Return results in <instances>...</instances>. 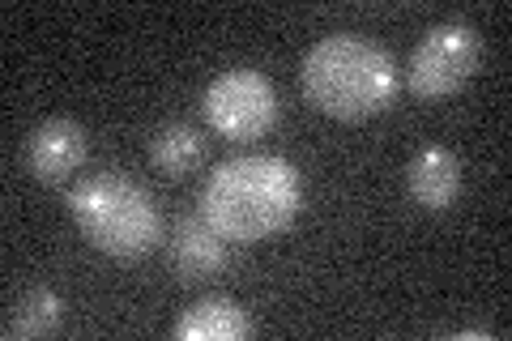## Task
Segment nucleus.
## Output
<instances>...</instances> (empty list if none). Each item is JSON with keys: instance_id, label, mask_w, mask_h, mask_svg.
<instances>
[{"instance_id": "f257e3e1", "label": "nucleus", "mask_w": 512, "mask_h": 341, "mask_svg": "<svg viewBox=\"0 0 512 341\" xmlns=\"http://www.w3.org/2000/svg\"><path fill=\"white\" fill-rule=\"evenodd\" d=\"M303 201L299 171L274 154H244L210 171L201 188V214L222 239L261 243L295 222Z\"/></svg>"}, {"instance_id": "423d86ee", "label": "nucleus", "mask_w": 512, "mask_h": 341, "mask_svg": "<svg viewBox=\"0 0 512 341\" xmlns=\"http://www.w3.org/2000/svg\"><path fill=\"white\" fill-rule=\"evenodd\" d=\"M231 239H222L210 222H205V214H184L180 222H175L171 231V269L175 278L188 282V286H201V282H214L222 269H227L231 252H227Z\"/></svg>"}, {"instance_id": "9d476101", "label": "nucleus", "mask_w": 512, "mask_h": 341, "mask_svg": "<svg viewBox=\"0 0 512 341\" xmlns=\"http://www.w3.org/2000/svg\"><path fill=\"white\" fill-rule=\"evenodd\" d=\"M64 324V303L56 290L47 286H30L13 299L9 316H5V337L9 341H35V337H52Z\"/></svg>"}, {"instance_id": "1a4fd4ad", "label": "nucleus", "mask_w": 512, "mask_h": 341, "mask_svg": "<svg viewBox=\"0 0 512 341\" xmlns=\"http://www.w3.org/2000/svg\"><path fill=\"white\" fill-rule=\"evenodd\" d=\"M248 333H252V316L235 299L222 295L184 307V316L175 320V337L180 341H244Z\"/></svg>"}, {"instance_id": "39448f33", "label": "nucleus", "mask_w": 512, "mask_h": 341, "mask_svg": "<svg viewBox=\"0 0 512 341\" xmlns=\"http://www.w3.org/2000/svg\"><path fill=\"white\" fill-rule=\"evenodd\" d=\"M478 56H483V43H478L474 26H466V22L431 26L427 35L414 43L406 81L419 99H448V94H457L474 77Z\"/></svg>"}, {"instance_id": "0eeeda50", "label": "nucleus", "mask_w": 512, "mask_h": 341, "mask_svg": "<svg viewBox=\"0 0 512 341\" xmlns=\"http://www.w3.org/2000/svg\"><path fill=\"white\" fill-rule=\"evenodd\" d=\"M26 162L39 184H64L86 162V128L77 120H43L26 141Z\"/></svg>"}, {"instance_id": "20e7f679", "label": "nucleus", "mask_w": 512, "mask_h": 341, "mask_svg": "<svg viewBox=\"0 0 512 341\" xmlns=\"http://www.w3.org/2000/svg\"><path fill=\"white\" fill-rule=\"evenodd\" d=\"M205 120L227 141H256L278 120V90L261 69H227L205 90Z\"/></svg>"}, {"instance_id": "9b49d317", "label": "nucleus", "mask_w": 512, "mask_h": 341, "mask_svg": "<svg viewBox=\"0 0 512 341\" xmlns=\"http://www.w3.org/2000/svg\"><path fill=\"white\" fill-rule=\"evenodd\" d=\"M150 162L171 180H184L205 162V137L184 120H171L150 137Z\"/></svg>"}, {"instance_id": "6e6552de", "label": "nucleus", "mask_w": 512, "mask_h": 341, "mask_svg": "<svg viewBox=\"0 0 512 341\" xmlns=\"http://www.w3.org/2000/svg\"><path fill=\"white\" fill-rule=\"evenodd\" d=\"M406 188L419 209L444 214V209L461 197V158L453 150H444V145H427V150L410 158Z\"/></svg>"}, {"instance_id": "f03ea898", "label": "nucleus", "mask_w": 512, "mask_h": 341, "mask_svg": "<svg viewBox=\"0 0 512 341\" xmlns=\"http://www.w3.org/2000/svg\"><path fill=\"white\" fill-rule=\"evenodd\" d=\"M303 94L333 120H372L397 99V69L380 43L363 35H329L303 56Z\"/></svg>"}, {"instance_id": "7ed1b4c3", "label": "nucleus", "mask_w": 512, "mask_h": 341, "mask_svg": "<svg viewBox=\"0 0 512 341\" xmlns=\"http://www.w3.org/2000/svg\"><path fill=\"white\" fill-rule=\"evenodd\" d=\"M69 214L77 231L116 261H137L163 243V214L154 197L120 171L86 175L69 192Z\"/></svg>"}]
</instances>
